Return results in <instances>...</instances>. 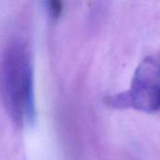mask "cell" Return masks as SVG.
Wrapping results in <instances>:
<instances>
[{
	"label": "cell",
	"mask_w": 160,
	"mask_h": 160,
	"mask_svg": "<svg viewBox=\"0 0 160 160\" xmlns=\"http://www.w3.org/2000/svg\"><path fill=\"white\" fill-rule=\"evenodd\" d=\"M49 9L52 17L58 18L63 10V4L60 1H50L49 2Z\"/></svg>",
	"instance_id": "3"
},
{
	"label": "cell",
	"mask_w": 160,
	"mask_h": 160,
	"mask_svg": "<svg viewBox=\"0 0 160 160\" xmlns=\"http://www.w3.org/2000/svg\"><path fill=\"white\" fill-rule=\"evenodd\" d=\"M114 109H133L142 112L160 111V63L145 57L137 67L128 90L106 98Z\"/></svg>",
	"instance_id": "2"
},
{
	"label": "cell",
	"mask_w": 160,
	"mask_h": 160,
	"mask_svg": "<svg viewBox=\"0 0 160 160\" xmlns=\"http://www.w3.org/2000/svg\"><path fill=\"white\" fill-rule=\"evenodd\" d=\"M2 89L8 109L16 121L35 119L33 78L27 49L14 45L6 52L2 69Z\"/></svg>",
	"instance_id": "1"
}]
</instances>
